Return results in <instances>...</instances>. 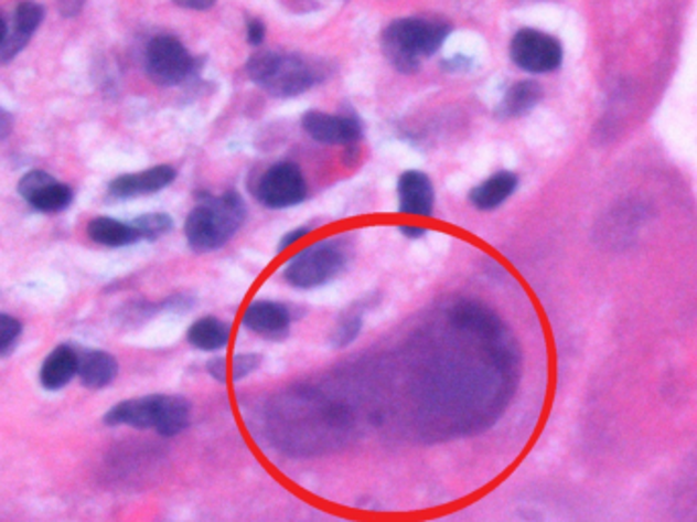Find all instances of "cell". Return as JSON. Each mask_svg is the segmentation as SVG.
Here are the masks:
<instances>
[{
	"label": "cell",
	"instance_id": "cell-1",
	"mask_svg": "<svg viewBox=\"0 0 697 522\" xmlns=\"http://www.w3.org/2000/svg\"><path fill=\"white\" fill-rule=\"evenodd\" d=\"M451 28L441 19L406 17L389 25L382 35V50L389 64L404 74H415L420 60L437 54Z\"/></svg>",
	"mask_w": 697,
	"mask_h": 522
},
{
	"label": "cell",
	"instance_id": "cell-2",
	"mask_svg": "<svg viewBox=\"0 0 697 522\" xmlns=\"http://www.w3.org/2000/svg\"><path fill=\"white\" fill-rule=\"evenodd\" d=\"M245 221V202L237 192L211 196L199 204L184 225L190 247L199 254L215 252L242 228Z\"/></svg>",
	"mask_w": 697,
	"mask_h": 522
},
{
	"label": "cell",
	"instance_id": "cell-3",
	"mask_svg": "<svg viewBox=\"0 0 697 522\" xmlns=\"http://www.w3.org/2000/svg\"><path fill=\"white\" fill-rule=\"evenodd\" d=\"M190 413V402L182 396L151 394L112 406L105 423L110 427L127 425L135 429H156L163 437H175L189 427Z\"/></svg>",
	"mask_w": 697,
	"mask_h": 522
},
{
	"label": "cell",
	"instance_id": "cell-4",
	"mask_svg": "<svg viewBox=\"0 0 697 522\" xmlns=\"http://www.w3.org/2000/svg\"><path fill=\"white\" fill-rule=\"evenodd\" d=\"M247 74L257 86L278 98L307 93L317 82L314 70L304 57L278 52H257L247 62Z\"/></svg>",
	"mask_w": 697,
	"mask_h": 522
},
{
	"label": "cell",
	"instance_id": "cell-5",
	"mask_svg": "<svg viewBox=\"0 0 697 522\" xmlns=\"http://www.w3.org/2000/svg\"><path fill=\"white\" fill-rule=\"evenodd\" d=\"M343 268L345 254L339 243H314L290 259L283 269V280L300 290H309L333 280Z\"/></svg>",
	"mask_w": 697,
	"mask_h": 522
},
{
	"label": "cell",
	"instance_id": "cell-6",
	"mask_svg": "<svg viewBox=\"0 0 697 522\" xmlns=\"http://www.w3.org/2000/svg\"><path fill=\"white\" fill-rule=\"evenodd\" d=\"M510 57L530 74H550L564 64V45L538 29H521L510 41Z\"/></svg>",
	"mask_w": 697,
	"mask_h": 522
},
{
	"label": "cell",
	"instance_id": "cell-7",
	"mask_svg": "<svg viewBox=\"0 0 697 522\" xmlns=\"http://www.w3.org/2000/svg\"><path fill=\"white\" fill-rule=\"evenodd\" d=\"M194 57L172 35H158L146 47V72L160 86H178L194 70Z\"/></svg>",
	"mask_w": 697,
	"mask_h": 522
},
{
	"label": "cell",
	"instance_id": "cell-8",
	"mask_svg": "<svg viewBox=\"0 0 697 522\" xmlns=\"http://www.w3.org/2000/svg\"><path fill=\"white\" fill-rule=\"evenodd\" d=\"M307 180L300 168L290 161L271 166L255 188V196L268 209H288L307 199Z\"/></svg>",
	"mask_w": 697,
	"mask_h": 522
},
{
	"label": "cell",
	"instance_id": "cell-9",
	"mask_svg": "<svg viewBox=\"0 0 697 522\" xmlns=\"http://www.w3.org/2000/svg\"><path fill=\"white\" fill-rule=\"evenodd\" d=\"M17 190L23 196V201H28L31 209L40 213H50V215L66 211L74 201L72 188L64 182H57L54 175L41 170H33L23 175Z\"/></svg>",
	"mask_w": 697,
	"mask_h": 522
},
{
	"label": "cell",
	"instance_id": "cell-10",
	"mask_svg": "<svg viewBox=\"0 0 697 522\" xmlns=\"http://www.w3.org/2000/svg\"><path fill=\"white\" fill-rule=\"evenodd\" d=\"M175 180V170L172 166H156L143 172L135 174L117 175L108 184V196L115 201H129L146 194H156L163 188L170 187Z\"/></svg>",
	"mask_w": 697,
	"mask_h": 522
},
{
	"label": "cell",
	"instance_id": "cell-11",
	"mask_svg": "<svg viewBox=\"0 0 697 522\" xmlns=\"http://www.w3.org/2000/svg\"><path fill=\"white\" fill-rule=\"evenodd\" d=\"M43 7L35 0L19 2L13 17V28L7 31L4 43L0 45V64H9L28 47L29 41L43 23Z\"/></svg>",
	"mask_w": 697,
	"mask_h": 522
},
{
	"label": "cell",
	"instance_id": "cell-12",
	"mask_svg": "<svg viewBox=\"0 0 697 522\" xmlns=\"http://www.w3.org/2000/svg\"><path fill=\"white\" fill-rule=\"evenodd\" d=\"M304 131L321 143H355L362 137V122L353 115L336 117L321 110H310L302 119Z\"/></svg>",
	"mask_w": 697,
	"mask_h": 522
},
{
	"label": "cell",
	"instance_id": "cell-13",
	"mask_svg": "<svg viewBox=\"0 0 697 522\" xmlns=\"http://www.w3.org/2000/svg\"><path fill=\"white\" fill-rule=\"evenodd\" d=\"M290 322H292L290 310L271 300H255L243 312V327L249 329L255 335L271 339V341H280L288 335Z\"/></svg>",
	"mask_w": 697,
	"mask_h": 522
},
{
	"label": "cell",
	"instance_id": "cell-14",
	"mask_svg": "<svg viewBox=\"0 0 697 522\" xmlns=\"http://www.w3.org/2000/svg\"><path fill=\"white\" fill-rule=\"evenodd\" d=\"M400 213L404 215L430 216L435 209V188L427 174L410 170L398 180Z\"/></svg>",
	"mask_w": 697,
	"mask_h": 522
},
{
	"label": "cell",
	"instance_id": "cell-15",
	"mask_svg": "<svg viewBox=\"0 0 697 522\" xmlns=\"http://www.w3.org/2000/svg\"><path fill=\"white\" fill-rule=\"evenodd\" d=\"M74 375H78V351L69 345L55 348L41 365L43 388H64Z\"/></svg>",
	"mask_w": 697,
	"mask_h": 522
},
{
	"label": "cell",
	"instance_id": "cell-16",
	"mask_svg": "<svg viewBox=\"0 0 697 522\" xmlns=\"http://www.w3.org/2000/svg\"><path fill=\"white\" fill-rule=\"evenodd\" d=\"M119 372L117 360L105 351H81L78 375L86 388L100 390L108 386Z\"/></svg>",
	"mask_w": 697,
	"mask_h": 522
},
{
	"label": "cell",
	"instance_id": "cell-17",
	"mask_svg": "<svg viewBox=\"0 0 697 522\" xmlns=\"http://www.w3.org/2000/svg\"><path fill=\"white\" fill-rule=\"evenodd\" d=\"M518 188V175L512 172H497L487 178L483 184L473 188L470 192V201L480 211H494L500 204L508 201L510 196Z\"/></svg>",
	"mask_w": 697,
	"mask_h": 522
},
{
	"label": "cell",
	"instance_id": "cell-18",
	"mask_svg": "<svg viewBox=\"0 0 697 522\" xmlns=\"http://www.w3.org/2000/svg\"><path fill=\"white\" fill-rule=\"evenodd\" d=\"M88 237L95 243L107 247H125L139 242V235L133 225L121 223L110 216H98L88 223Z\"/></svg>",
	"mask_w": 697,
	"mask_h": 522
},
{
	"label": "cell",
	"instance_id": "cell-19",
	"mask_svg": "<svg viewBox=\"0 0 697 522\" xmlns=\"http://www.w3.org/2000/svg\"><path fill=\"white\" fill-rule=\"evenodd\" d=\"M228 339H230V327L215 317H204L190 327V345L202 351L227 348Z\"/></svg>",
	"mask_w": 697,
	"mask_h": 522
},
{
	"label": "cell",
	"instance_id": "cell-20",
	"mask_svg": "<svg viewBox=\"0 0 697 522\" xmlns=\"http://www.w3.org/2000/svg\"><path fill=\"white\" fill-rule=\"evenodd\" d=\"M453 321L459 327L471 329L480 335L497 337L502 331L496 315H492L490 310H485L475 302H461L459 307L453 308Z\"/></svg>",
	"mask_w": 697,
	"mask_h": 522
},
{
	"label": "cell",
	"instance_id": "cell-21",
	"mask_svg": "<svg viewBox=\"0 0 697 522\" xmlns=\"http://www.w3.org/2000/svg\"><path fill=\"white\" fill-rule=\"evenodd\" d=\"M540 96H543V88L538 86L537 82H516L504 96L500 113L504 117H523L528 110L537 107Z\"/></svg>",
	"mask_w": 697,
	"mask_h": 522
},
{
	"label": "cell",
	"instance_id": "cell-22",
	"mask_svg": "<svg viewBox=\"0 0 697 522\" xmlns=\"http://www.w3.org/2000/svg\"><path fill=\"white\" fill-rule=\"evenodd\" d=\"M135 231L139 235V239H148V242H156L163 237L165 233H170L174 227V221L163 213H151V215L139 216L135 219Z\"/></svg>",
	"mask_w": 697,
	"mask_h": 522
},
{
	"label": "cell",
	"instance_id": "cell-23",
	"mask_svg": "<svg viewBox=\"0 0 697 522\" xmlns=\"http://www.w3.org/2000/svg\"><path fill=\"white\" fill-rule=\"evenodd\" d=\"M21 335V322L9 315H0V355H7Z\"/></svg>",
	"mask_w": 697,
	"mask_h": 522
},
{
	"label": "cell",
	"instance_id": "cell-24",
	"mask_svg": "<svg viewBox=\"0 0 697 522\" xmlns=\"http://www.w3.org/2000/svg\"><path fill=\"white\" fill-rule=\"evenodd\" d=\"M257 365H259V355H237L230 367L233 377L242 380L245 375L251 374Z\"/></svg>",
	"mask_w": 697,
	"mask_h": 522
},
{
	"label": "cell",
	"instance_id": "cell-25",
	"mask_svg": "<svg viewBox=\"0 0 697 522\" xmlns=\"http://www.w3.org/2000/svg\"><path fill=\"white\" fill-rule=\"evenodd\" d=\"M57 4V13L64 19H74L82 13V9L86 7V0H55Z\"/></svg>",
	"mask_w": 697,
	"mask_h": 522
},
{
	"label": "cell",
	"instance_id": "cell-26",
	"mask_svg": "<svg viewBox=\"0 0 697 522\" xmlns=\"http://www.w3.org/2000/svg\"><path fill=\"white\" fill-rule=\"evenodd\" d=\"M266 40V25L259 19H249L247 21V41L251 45H261Z\"/></svg>",
	"mask_w": 697,
	"mask_h": 522
},
{
	"label": "cell",
	"instance_id": "cell-27",
	"mask_svg": "<svg viewBox=\"0 0 697 522\" xmlns=\"http://www.w3.org/2000/svg\"><path fill=\"white\" fill-rule=\"evenodd\" d=\"M216 0H174V4L190 11H208L215 7Z\"/></svg>",
	"mask_w": 697,
	"mask_h": 522
},
{
	"label": "cell",
	"instance_id": "cell-28",
	"mask_svg": "<svg viewBox=\"0 0 697 522\" xmlns=\"http://www.w3.org/2000/svg\"><path fill=\"white\" fill-rule=\"evenodd\" d=\"M309 233H310L309 227H300V228H294V231H290L288 235H283L282 242H280V247H278V249H280V252H283V249H288L290 245H294L296 242H300V239H304V237H307Z\"/></svg>",
	"mask_w": 697,
	"mask_h": 522
},
{
	"label": "cell",
	"instance_id": "cell-29",
	"mask_svg": "<svg viewBox=\"0 0 697 522\" xmlns=\"http://www.w3.org/2000/svg\"><path fill=\"white\" fill-rule=\"evenodd\" d=\"M208 372H211V375L216 377V380H221V382L227 380L228 363L225 362V358H216V360L208 363Z\"/></svg>",
	"mask_w": 697,
	"mask_h": 522
},
{
	"label": "cell",
	"instance_id": "cell-30",
	"mask_svg": "<svg viewBox=\"0 0 697 522\" xmlns=\"http://www.w3.org/2000/svg\"><path fill=\"white\" fill-rule=\"evenodd\" d=\"M11 129H13V119H11V115L4 108L0 107V141L4 137H9Z\"/></svg>",
	"mask_w": 697,
	"mask_h": 522
},
{
	"label": "cell",
	"instance_id": "cell-31",
	"mask_svg": "<svg viewBox=\"0 0 697 522\" xmlns=\"http://www.w3.org/2000/svg\"><path fill=\"white\" fill-rule=\"evenodd\" d=\"M404 235H408V237H420V235H425V228L422 227H412V225H406V227L400 228Z\"/></svg>",
	"mask_w": 697,
	"mask_h": 522
},
{
	"label": "cell",
	"instance_id": "cell-32",
	"mask_svg": "<svg viewBox=\"0 0 697 522\" xmlns=\"http://www.w3.org/2000/svg\"><path fill=\"white\" fill-rule=\"evenodd\" d=\"M7 31H9V29H7V23H4V19L0 17V45L4 43V38H7Z\"/></svg>",
	"mask_w": 697,
	"mask_h": 522
}]
</instances>
